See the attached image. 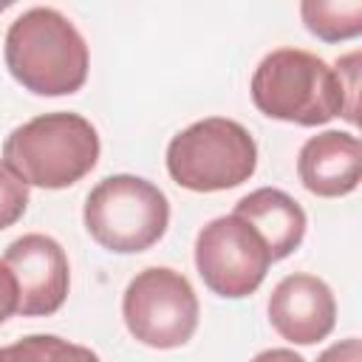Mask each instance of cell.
Here are the masks:
<instances>
[{"label":"cell","instance_id":"cell-10","mask_svg":"<svg viewBox=\"0 0 362 362\" xmlns=\"http://www.w3.org/2000/svg\"><path fill=\"white\" fill-rule=\"evenodd\" d=\"M297 175L311 195L342 198L359 187L362 144L354 133L322 130L311 136L297 156Z\"/></svg>","mask_w":362,"mask_h":362},{"label":"cell","instance_id":"cell-7","mask_svg":"<svg viewBox=\"0 0 362 362\" xmlns=\"http://www.w3.org/2000/svg\"><path fill=\"white\" fill-rule=\"evenodd\" d=\"M272 255L263 238L238 215H221L195 238V269L204 286L226 300L249 297L266 280Z\"/></svg>","mask_w":362,"mask_h":362},{"label":"cell","instance_id":"cell-3","mask_svg":"<svg viewBox=\"0 0 362 362\" xmlns=\"http://www.w3.org/2000/svg\"><path fill=\"white\" fill-rule=\"evenodd\" d=\"M3 161L31 187L65 189L96 167L99 133L79 113H42L6 136Z\"/></svg>","mask_w":362,"mask_h":362},{"label":"cell","instance_id":"cell-13","mask_svg":"<svg viewBox=\"0 0 362 362\" xmlns=\"http://www.w3.org/2000/svg\"><path fill=\"white\" fill-rule=\"evenodd\" d=\"M0 362H102L90 348L57 334H31L0 348Z\"/></svg>","mask_w":362,"mask_h":362},{"label":"cell","instance_id":"cell-18","mask_svg":"<svg viewBox=\"0 0 362 362\" xmlns=\"http://www.w3.org/2000/svg\"><path fill=\"white\" fill-rule=\"evenodd\" d=\"M252 362H305L300 354H294L291 348H269L260 351L257 356H252Z\"/></svg>","mask_w":362,"mask_h":362},{"label":"cell","instance_id":"cell-5","mask_svg":"<svg viewBox=\"0 0 362 362\" xmlns=\"http://www.w3.org/2000/svg\"><path fill=\"white\" fill-rule=\"evenodd\" d=\"M88 235L107 252L133 255L158 243L170 223L167 195L147 178L119 173L102 178L85 198Z\"/></svg>","mask_w":362,"mask_h":362},{"label":"cell","instance_id":"cell-15","mask_svg":"<svg viewBox=\"0 0 362 362\" xmlns=\"http://www.w3.org/2000/svg\"><path fill=\"white\" fill-rule=\"evenodd\" d=\"M339 82H342V93H345V119L351 124H356V113H359V51L345 54L342 59H337L334 65Z\"/></svg>","mask_w":362,"mask_h":362},{"label":"cell","instance_id":"cell-2","mask_svg":"<svg viewBox=\"0 0 362 362\" xmlns=\"http://www.w3.org/2000/svg\"><path fill=\"white\" fill-rule=\"evenodd\" d=\"M255 107L277 122L317 127L345 116V93L337 71L303 48H277L266 54L249 85Z\"/></svg>","mask_w":362,"mask_h":362},{"label":"cell","instance_id":"cell-14","mask_svg":"<svg viewBox=\"0 0 362 362\" xmlns=\"http://www.w3.org/2000/svg\"><path fill=\"white\" fill-rule=\"evenodd\" d=\"M28 209V184L0 158V229L14 226Z\"/></svg>","mask_w":362,"mask_h":362},{"label":"cell","instance_id":"cell-16","mask_svg":"<svg viewBox=\"0 0 362 362\" xmlns=\"http://www.w3.org/2000/svg\"><path fill=\"white\" fill-rule=\"evenodd\" d=\"M317 362H362V342L359 337H348V339H339L334 345H328Z\"/></svg>","mask_w":362,"mask_h":362},{"label":"cell","instance_id":"cell-17","mask_svg":"<svg viewBox=\"0 0 362 362\" xmlns=\"http://www.w3.org/2000/svg\"><path fill=\"white\" fill-rule=\"evenodd\" d=\"M17 303H20V297H17V280H14L11 269L0 260V325L17 311Z\"/></svg>","mask_w":362,"mask_h":362},{"label":"cell","instance_id":"cell-1","mask_svg":"<svg viewBox=\"0 0 362 362\" xmlns=\"http://www.w3.org/2000/svg\"><path fill=\"white\" fill-rule=\"evenodd\" d=\"M3 51L8 74L37 96H68L88 79V42L79 28L51 6L23 11L8 25Z\"/></svg>","mask_w":362,"mask_h":362},{"label":"cell","instance_id":"cell-8","mask_svg":"<svg viewBox=\"0 0 362 362\" xmlns=\"http://www.w3.org/2000/svg\"><path fill=\"white\" fill-rule=\"evenodd\" d=\"M3 263L17 280V311L23 317H51L62 308L71 286L65 249L42 232H28L8 243Z\"/></svg>","mask_w":362,"mask_h":362},{"label":"cell","instance_id":"cell-9","mask_svg":"<svg viewBox=\"0 0 362 362\" xmlns=\"http://www.w3.org/2000/svg\"><path fill=\"white\" fill-rule=\"evenodd\" d=\"M269 322L294 345L322 342L337 325V300L331 286L317 274H286L272 288Z\"/></svg>","mask_w":362,"mask_h":362},{"label":"cell","instance_id":"cell-6","mask_svg":"<svg viewBox=\"0 0 362 362\" xmlns=\"http://www.w3.org/2000/svg\"><path fill=\"white\" fill-rule=\"evenodd\" d=\"M198 314L195 288L181 272L167 266L139 272L122 297V317L130 337L158 351L187 345L198 328Z\"/></svg>","mask_w":362,"mask_h":362},{"label":"cell","instance_id":"cell-11","mask_svg":"<svg viewBox=\"0 0 362 362\" xmlns=\"http://www.w3.org/2000/svg\"><path fill=\"white\" fill-rule=\"evenodd\" d=\"M266 243L272 263L288 257L305 238V209L283 189L260 187L235 204V212Z\"/></svg>","mask_w":362,"mask_h":362},{"label":"cell","instance_id":"cell-12","mask_svg":"<svg viewBox=\"0 0 362 362\" xmlns=\"http://www.w3.org/2000/svg\"><path fill=\"white\" fill-rule=\"evenodd\" d=\"M300 17L322 42L354 40L362 31V0H303Z\"/></svg>","mask_w":362,"mask_h":362},{"label":"cell","instance_id":"cell-4","mask_svg":"<svg viewBox=\"0 0 362 362\" xmlns=\"http://www.w3.org/2000/svg\"><path fill=\"white\" fill-rule=\"evenodd\" d=\"M257 170L252 133L226 116L192 122L167 144L170 178L192 192H221L249 181Z\"/></svg>","mask_w":362,"mask_h":362}]
</instances>
